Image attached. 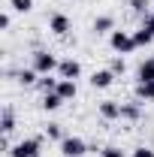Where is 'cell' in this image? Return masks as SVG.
<instances>
[{
	"instance_id": "2",
	"label": "cell",
	"mask_w": 154,
	"mask_h": 157,
	"mask_svg": "<svg viewBox=\"0 0 154 157\" xmlns=\"http://www.w3.org/2000/svg\"><path fill=\"white\" fill-rule=\"evenodd\" d=\"M109 45L115 48L118 55H130V52L136 48V39H133V33H127V30H112Z\"/></svg>"
},
{
	"instance_id": "1",
	"label": "cell",
	"mask_w": 154,
	"mask_h": 157,
	"mask_svg": "<svg viewBox=\"0 0 154 157\" xmlns=\"http://www.w3.org/2000/svg\"><path fill=\"white\" fill-rule=\"evenodd\" d=\"M58 67H60V60L55 58L52 52H45V48H37V52H33V70H37L39 76H52Z\"/></svg>"
},
{
	"instance_id": "21",
	"label": "cell",
	"mask_w": 154,
	"mask_h": 157,
	"mask_svg": "<svg viewBox=\"0 0 154 157\" xmlns=\"http://www.w3.org/2000/svg\"><path fill=\"white\" fill-rule=\"evenodd\" d=\"M109 70H112L115 76H121V73L127 70V63H124V58H115V60H112V63H109Z\"/></svg>"
},
{
	"instance_id": "22",
	"label": "cell",
	"mask_w": 154,
	"mask_h": 157,
	"mask_svg": "<svg viewBox=\"0 0 154 157\" xmlns=\"http://www.w3.org/2000/svg\"><path fill=\"white\" fill-rule=\"evenodd\" d=\"M103 157H124V151L115 148V145H106V148H103Z\"/></svg>"
},
{
	"instance_id": "9",
	"label": "cell",
	"mask_w": 154,
	"mask_h": 157,
	"mask_svg": "<svg viewBox=\"0 0 154 157\" xmlns=\"http://www.w3.org/2000/svg\"><path fill=\"white\" fill-rule=\"evenodd\" d=\"M64 103H67V100L60 97L58 91H52V94H45V97H42V109H45V112H55V109H60Z\"/></svg>"
},
{
	"instance_id": "15",
	"label": "cell",
	"mask_w": 154,
	"mask_h": 157,
	"mask_svg": "<svg viewBox=\"0 0 154 157\" xmlns=\"http://www.w3.org/2000/svg\"><path fill=\"white\" fill-rule=\"evenodd\" d=\"M136 97L139 100H154V82H139L136 85Z\"/></svg>"
},
{
	"instance_id": "14",
	"label": "cell",
	"mask_w": 154,
	"mask_h": 157,
	"mask_svg": "<svg viewBox=\"0 0 154 157\" xmlns=\"http://www.w3.org/2000/svg\"><path fill=\"white\" fill-rule=\"evenodd\" d=\"M139 82H154V58L142 60V67H139Z\"/></svg>"
},
{
	"instance_id": "10",
	"label": "cell",
	"mask_w": 154,
	"mask_h": 157,
	"mask_svg": "<svg viewBox=\"0 0 154 157\" xmlns=\"http://www.w3.org/2000/svg\"><path fill=\"white\" fill-rule=\"evenodd\" d=\"M58 94L64 100H73L76 97V82H73V78H60L58 82Z\"/></svg>"
},
{
	"instance_id": "13",
	"label": "cell",
	"mask_w": 154,
	"mask_h": 157,
	"mask_svg": "<svg viewBox=\"0 0 154 157\" xmlns=\"http://www.w3.org/2000/svg\"><path fill=\"white\" fill-rule=\"evenodd\" d=\"M0 130H3V136H9V133L15 130V115H12V109H3V118H0Z\"/></svg>"
},
{
	"instance_id": "12",
	"label": "cell",
	"mask_w": 154,
	"mask_h": 157,
	"mask_svg": "<svg viewBox=\"0 0 154 157\" xmlns=\"http://www.w3.org/2000/svg\"><path fill=\"white\" fill-rule=\"evenodd\" d=\"M139 115H142L139 103H121V118H127V121H139Z\"/></svg>"
},
{
	"instance_id": "6",
	"label": "cell",
	"mask_w": 154,
	"mask_h": 157,
	"mask_svg": "<svg viewBox=\"0 0 154 157\" xmlns=\"http://www.w3.org/2000/svg\"><path fill=\"white\" fill-rule=\"evenodd\" d=\"M70 27H73V24H70V18H67L64 12L52 15V21H48V30H52V33H58V36H67V33H70Z\"/></svg>"
},
{
	"instance_id": "4",
	"label": "cell",
	"mask_w": 154,
	"mask_h": 157,
	"mask_svg": "<svg viewBox=\"0 0 154 157\" xmlns=\"http://www.w3.org/2000/svg\"><path fill=\"white\" fill-rule=\"evenodd\" d=\"M9 157H39V139H21L9 148Z\"/></svg>"
},
{
	"instance_id": "23",
	"label": "cell",
	"mask_w": 154,
	"mask_h": 157,
	"mask_svg": "<svg viewBox=\"0 0 154 157\" xmlns=\"http://www.w3.org/2000/svg\"><path fill=\"white\" fill-rule=\"evenodd\" d=\"M133 12H148V0H130Z\"/></svg>"
},
{
	"instance_id": "18",
	"label": "cell",
	"mask_w": 154,
	"mask_h": 157,
	"mask_svg": "<svg viewBox=\"0 0 154 157\" xmlns=\"http://www.w3.org/2000/svg\"><path fill=\"white\" fill-rule=\"evenodd\" d=\"M18 82H21V85H37V82H39V73L33 70V67H30V70H21V73H18Z\"/></svg>"
},
{
	"instance_id": "11",
	"label": "cell",
	"mask_w": 154,
	"mask_h": 157,
	"mask_svg": "<svg viewBox=\"0 0 154 157\" xmlns=\"http://www.w3.org/2000/svg\"><path fill=\"white\" fill-rule=\"evenodd\" d=\"M94 30H97V33L115 30V18H112V15H100V18H94Z\"/></svg>"
},
{
	"instance_id": "8",
	"label": "cell",
	"mask_w": 154,
	"mask_h": 157,
	"mask_svg": "<svg viewBox=\"0 0 154 157\" xmlns=\"http://www.w3.org/2000/svg\"><path fill=\"white\" fill-rule=\"evenodd\" d=\"M112 82H115V73L112 70H97L94 76H91V85L94 88H109Z\"/></svg>"
},
{
	"instance_id": "5",
	"label": "cell",
	"mask_w": 154,
	"mask_h": 157,
	"mask_svg": "<svg viewBox=\"0 0 154 157\" xmlns=\"http://www.w3.org/2000/svg\"><path fill=\"white\" fill-rule=\"evenodd\" d=\"M58 73H60V78H73V82H76V78L82 76V63L73 60V58H67V60H60Z\"/></svg>"
},
{
	"instance_id": "20",
	"label": "cell",
	"mask_w": 154,
	"mask_h": 157,
	"mask_svg": "<svg viewBox=\"0 0 154 157\" xmlns=\"http://www.w3.org/2000/svg\"><path fill=\"white\" fill-rule=\"evenodd\" d=\"M45 136L48 139H67L64 130H60V124H48V127H45Z\"/></svg>"
},
{
	"instance_id": "3",
	"label": "cell",
	"mask_w": 154,
	"mask_h": 157,
	"mask_svg": "<svg viewBox=\"0 0 154 157\" xmlns=\"http://www.w3.org/2000/svg\"><path fill=\"white\" fill-rule=\"evenodd\" d=\"M60 154L64 157H85L88 154V145H85V139H79V136H67V139H60Z\"/></svg>"
},
{
	"instance_id": "19",
	"label": "cell",
	"mask_w": 154,
	"mask_h": 157,
	"mask_svg": "<svg viewBox=\"0 0 154 157\" xmlns=\"http://www.w3.org/2000/svg\"><path fill=\"white\" fill-rule=\"evenodd\" d=\"M9 6H12L15 12H30V9H33V0H9Z\"/></svg>"
},
{
	"instance_id": "25",
	"label": "cell",
	"mask_w": 154,
	"mask_h": 157,
	"mask_svg": "<svg viewBox=\"0 0 154 157\" xmlns=\"http://www.w3.org/2000/svg\"><path fill=\"white\" fill-rule=\"evenodd\" d=\"M9 21H12V15H9V12H3V15H0V27L6 30V27H9Z\"/></svg>"
},
{
	"instance_id": "7",
	"label": "cell",
	"mask_w": 154,
	"mask_h": 157,
	"mask_svg": "<svg viewBox=\"0 0 154 157\" xmlns=\"http://www.w3.org/2000/svg\"><path fill=\"white\" fill-rule=\"evenodd\" d=\"M100 115L106 118V121L121 118V103H115V100H103V103H100Z\"/></svg>"
},
{
	"instance_id": "24",
	"label": "cell",
	"mask_w": 154,
	"mask_h": 157,
	"mask_svg": "<svg viewBox=\"0 0 154 157\" xmlns=\"http://www.w3.org/2000/svg\"><path fill=\"white\" fill-rule=\"evenodd\" d=\"M133 157H154V151H151V148H145V145H142V148H136V151H133Z\"/></svg>"
},
{
	"instance_id": "16",
	"label": "cell",
	"mask_w": 154,
	"mask_h": 157,
	"mask_svg": "<svg viewBox=\"0 0 154 157\" xmlns=\"http://www.w3.org/2000/svg\"><path fill=\"white\" fill-rule=\"evenodd\" d=\"M133 39H136V45H151L154 42V30H148V27H139L133 33Z\"/></svg>"
},
{
	"instance_id": "17",
	"label": "cell",
	"mask_w": 154,
	"mask_h": 157,
	"mask_svg": "<svg viewBox=\"0 0 154 157\" xmlns=\"http://www.w3.org/2000/svg\"><path fill=\"white\" fill-rule=\"evenodd\" d=\"M58 82L60 78H52V76H39V91H42V94H52V91H58Z\"/></svg>"
}]
</instances>
